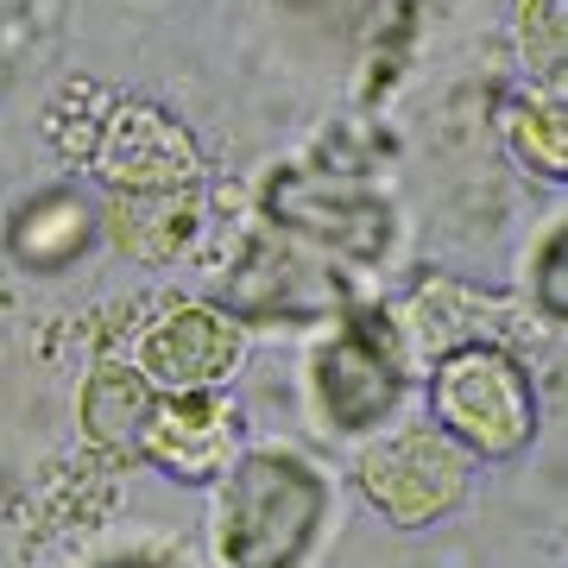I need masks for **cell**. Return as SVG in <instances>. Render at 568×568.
Returning <instances> with one entry per match:
<instances>
[{
    "mask_svg": "<svg viewBox=\"0 0 568 568\" xmlns=\"http://www.w3.org/2000/svg\"><path fill=\"white\" fill-rule=\"evenodd\" d=\"M152 410V392H145V373L140 366H121V361H102L82 386V424L89 436L108 448H133L140 443V424Z\"/></svg>",
    "mask_w": 568,
    "mask_h": 568,
    "instance_id": "obj_12",
    "label": "cell"
},
{
    "mask_svg": "<svg viewBox=\"0 0 568 568\" xmlns=\"http://www.w3.org/2000/svg\"><path fill=\"white\" fill-rule=\"evenodd\" d=\"M140 448L178 480H215L234 455V410L215 392H171L145 410Z\"/></svg>",
    "mask_w": 568,
    "mask_h": 568,
    "instance_id": "obj_8",
    "label": "cell"
},
{
    "mask_svg": "<svg viewBox=\"0 0 568 568\" xmlns=\"http://www.w3.org/2000/svg\"><path fill=\"white\" fill-rule=\"evenodd\" d=\"M241 366V328L227 310L209 304H171L159 323L140 335V373L171 392H209Z\"/></svg>",
    "mask_w": 568,
    "mask_h": 568,
    "instance_id": "obj_7",
    "label": "cell"
},
{
    "mask_svg": "<svg viewBox=\"0 0 568 568\" xmlns=\"http://www.w3.org/2000/svg\"><path fill=\"white\" fill-rule=\"evenodd\" d=\"M480 323H487V297H474L462 284H429L405 310V335L424 361H443L448 347L480 342Z\"/></svg>",
    "mask_w": 568,
    "mask_h": 568,
    "instance_id": "obj_13",
    "label": "cell"
},
{
    "mask_svg": "<svg viewBox=\"0 0 568 568\" xmlns=\"http://www.w3.org/2000/svg\"><path fill=\"white\" fill-rule=\"evenodd\" d=\"M265 215L291 234H304L310 246H328V253H347V260H379L392 241L386 196H373L347 178H328V171H310V164L272 178Z\"/></svg>",
    "mask_w": 568,
    "mask_h": 568,
    "instance_id": "obj_3",
    "label": "cell"
},
{
    "mask_svg": "<svg viewBox=\"0 0 568 568\" xmlns=\"http://www.w3.org/2000/svg\"><path fill=\"white\" fill-rule=\"evenodd\" d=\"M89 164L108 190H203V152L178 126V114H164L159 102H126L108 108L102 133L89 145Z\"/></svg>",
    "mask_w": 568,
    "mask_h": 568,
    "instance_id": "obj_4",
    "label": "cell"
},
{
    "mask_svg": "<svg viewBox=\"0 0 568 568\" xmlns=\"http://www.w3.org/2000/svg\"><path fill=\"white\" fill-rule=\"evenodd\" d=\"M361 487L392 525H429L436 511H448L462 499L467 462L462 448L448 436H436V429H405V436H392V443L361 455Z\"/></svg>",
    "mask_w": 568,
    "mask_h": 568,
    "instance_id": "obj_5",
    "label": "cell"
},
{
    "mask_svg": "<svg viewBox=\"0 0 568 568\" xmlns=\"http://www.w3.org/2000/svg\"><path fill=\"white\" fill-rule=\"evenodd\" d=\"M328 511V487L316 467L284 448H260L227 474L222 499V562L227 568H291L310 549Z\"/></svg>",
    "mask_w": 568,
    "mask_h": 568,
    "instance_id": "obj_1",
    "label": "cell"
},
{
    "mask_svg": "<svg viewBox=\"0 0 568 568\" xmlns=\"http://www.w3.org/2000/svg\"><path fill=\"white\" fill-rule=\"evenodd\" d=\"M196 234H203V190H114L108 203V241L126 260H183Z\"/></svg>",
    "mask_w": 568,
    "mask_h": 568,
    "instance_id": "obj_9",
    "label": "cell"
},
{
    "mask_svg": "<svg viewBox=\"0 0 568 568\" xmlns=\"http://www.w3.org/2000/svg\"><path fill=\"white\" fill-rule=\"evenodd\" d=\"M499 140H506V152L525 171L562 183L568 178V95L556 82H544V89L530 82V89L506 95V108H499Z\"/></svg>",
    "mask_w": 568,
    "mask_h": 568,
    "instance_id": "obj_10",
    "label": "cell"
},
{
    "mask_svg": "<svg viewBox=\"0 0 568 568\" xmlns=\"http://www.w3.org/2000/svg\"><path fill=\"white\" fill-rule=\"evenodd\" d=\"M310 392L323 405L328 424L342 429H366L379 424L392 405H398V361L392 347L373 335V323H347L335 342H323L310 354Z\"/></svg>",
    "mask_w": 568,
    "mask_h": 568,
    "instance_id": "obj_6",
    "label": "cell"
},
{
    "mask_svg": "<svg viewBox=\"0 0 568 568\" xmlns=\"http://www.w3.org/2000/svg\"><path fill=\"white\" fill-rule=\"evenodd\" d=\"M114 568H152V562H114Z\"/></svg>",
    "mask_w": 568,
    "mask_h": 568,
    "instance_id": "obj_16",
    "label": "cell"
},
{
    "mask_svg": "<svg viewBox=\"0 0 568 568\" xmlns=\"http://www.w3.org/2000/svg\"><path fill=\"white\" fill-rule=\"evenodd\" d=\"M537 265H544V284H537V304H544L549 316H562V310H568V246H562V222H549Z\"/></svg>",
    "mask_w": 568,
    "mask_h": 568,
    "instance_id": "obj_15",
    "label": "cell"
},
{
    "mask_svg": "<svg viewBox=\"0 0 568 568\" xmlns=\"http://www.w3.org/2000/svg\"><path fill=\"white\" fill-rule=\"evenodd\" d=\"M511 39H518V58L530 63V77H544V82L562 89L568 0H518V7H511Z\"/></svg>",
    "mask_w": 568,
    "mask_h": 568,
    "instance_id": "obj_14",
    "label": "cell"
},
{
    "mask_svg": "<svg viewBox=\"0 0 568 568\" xmlns=\"http://www.w3.org/2000/svg\"><path fill=\"white\" fill-rule=\"evenodd\" d=\"M95 234V215L82 203L77 190H44L32 203L13 215L7 227V246H13V260L32 265V272H63L70 260H82V246Z\"/></svg>",
    "mask_w": 568,
    "mask_h": 568,
    "instance_id": "obj_11",
    "label": "cell"
},
{
    "mask_svg": "<svg viewBox=\"0 0 568 568\" xmlns=\"http://www.w3.org/2000/svg\"><path fill=\"white\" fill-rule=\"evenodd\" d=\"M436 417L455 443L474 455H518L537 429V392L530 373L499 342H462L436 361Z\"/></svg>",
    "mask_w": 568,
    "mask_h": 568,
    "instance_id": "obj_2",
    "label": "cell"
}]
</instances>
